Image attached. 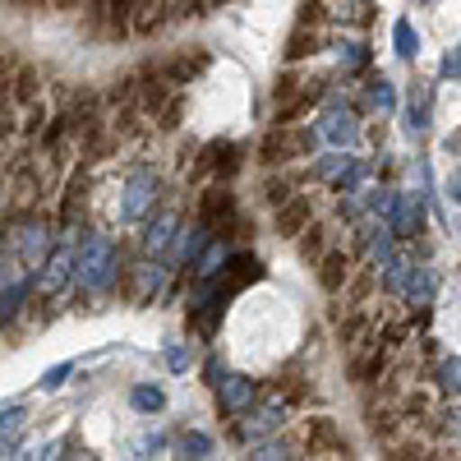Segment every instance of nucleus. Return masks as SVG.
Here are the masks:
<instances>
[{
    "label": "nucleus",
    "mask_w": 461,
    "mask_h": 461,
    "mask_svg": "<svg viewBox=\"0 0 461 461\" xmlns=\"http://www.w3.org/2000/svg\"><path fill=\"white\" fill-rule=\"evenodd\" d=\"M158 194H162L158 171H152V167H134L125 189H121V221H139L152 203H158Z\"/></svg>",
    "instance_id": "3"
},
{
    "label": "nucleus",
    "mask_w": 461,
    "mask_h": 461,
    "mask_svg": "<svg viewBox=\"0 0 461 461\" xmlns=\"http://www.w3.org/2000/svg\"><path fill=\"white\" fill-rule=\"evenodd\" d=\"M69 277H79V254L56 249V254L42 263V291H60Z\"/></svg>",
    "instance_id": "12"
},
{
    "label": "nucleus",
    "mask_w": 461,
    "mask_h": 461,
    "mask_svg": "<svg viewBox=\"0 0 461 461\" xmlns=\"http://www.w3.org/2000/svg\"><path fill=\"white\" fill-rule=\"evenodd\" d=\"M47 249H51V226L32 221V226H23V230H19V254L28 258V267H32V273L47 263Z\"/></svg>",
    "instance_id": "10"
},
{
    "label": "nucleus",
    "mask_w": 461,
    "mask_h": 461,
    "mask_svg": "<svg viewBox=\"0 0 461 461\" xmlns=\"http://www.w3.org/2000/svg\"><path fill=\"white\" fill-rule=\"evenodd\" d=\"M443 79H461V47H452L443 56Z\"/></svg>",
    "instance_id": "41"
},
{
    "label": "nucleus",
    "mask_w": 461,
    "mask_h": 461,
    "mask_svg": "<svg viewBox=\"0 0 461 461\" xmlns=\"http://www.w3.org/2000/svg\"><path fill=\"white\" fill-rule=\"evenodd\" d=\"M310 212H314V203L310 199H291V203H282L277 208V236H300L304 230V221H310Z\"/></svg>",
    "instance_id": "13"
},
{
    "label": "nucleus",
    "mask_w": 461,
    "mask_h": 461,
    "mask_svg": "<svg viewBox=\"0 0 461 461\" xmlns=\"http://www.w3.org/2000/svg\"><path fill=\"white\" fill-rule=\"evenodd\" d=\"M383 365H388V351H378V346H374L369 356L351 360V378H356V383H374V378L383 374Z\"/></svg>",
    "instance_id": "23"
},
{
    "label": "nucleus",
    "mask_w": 461,
    "mask_h": 461,
    "mask_svg": "<svg viewBox=\"0 0 461 461\" xmlns=\"http://www.w3.org/2000/svg\"><path fill=\"white\" fill-rule=\"evenodd\" d=\"M452 199H456V203H461V176H456V180H452Z\"/></svg>",
    "instance_id": "47"
},
{
    "label": "nucleus",
    "mask_w": 461,
    "mask_h": 461,
    "mask_svg": "<svg viewBox=\"0 0 461 461\" xmlns=\"http://www.w3.org/2000/svg\"><path fill=\"white\" fill-rule=\"evenodd\" d=\"M230 267H236V273H221V277H226V291H230V295H236V291H245V286H254V282L263 277V263H258L254 254H240V258L230 263Z\"/></svg>",
    "instance_id": "16"
},
{
    "label": "nucleus",
    "mask_w": 461,
    "mask_h": 461,
    "mask_svg": "<svg viewBox=\"0 0 461 461\" xmlns=\"http://www.w3.org/2000/svg\"><path fill=\"white\" fill-rule=\"evenodd\" d=\"M240 143H226V139H217V143H208L203 148V158H199V176H236L240 171Z\"/></svg>",
    "instance_id": "7"
},
{
    "label": "nucleus",
    "mask_w": 461,
    "mask_h": 461,
    "mask_svg": "<svg viewBox=\"0 0 461 461\" xmlns=\"http://www.w3.org/2000/svg\"><path fill=\"white\" fill-rule=\"evenodd\" d=\"M203 374H208V383H212V388H217V383L226 378V369H221V360H208V365H203Z\"/></svg>",
    "instance_id": "44"
},
{
    "label": "nucleus",
    "mask_w": 461,
    "mask_h": 461,
    "mask_svg": "<svg viewBox=\"0 0 461 461\" xmlns=\"http://www.w3.org/2000/svg\"><path fill=\"white\" fill-rule=\"evenodd\" d=\"M337 65L341 69H365L369 65V47L365 42H337Z\"/></svg>",
    "instance_id": "28"
},
{
    "label": "nucleus",
    "mask_w": 461,
    "mask_h": 461,
    "mask_svg": "<svg viewBox=\"0 0 461 461\" xmlns=\"http://www.w3.org/2000/svg\"><path fill=\"white\" fill-rule=\"evenodd\" d=\"M263 203L282 208V203H286V180H273V185H267V189H263Z\"/></svg>",
    "instance_id": "40"
},
{
    "label": "nucleus",
    "mask_w": 461,
    "mask_h": 461,
    "mask_svg": "<svg viewBox=\"0 0 461 461\" xmlns=\"http://www.w3.org/2000/svg\"><path fill=\"white\" fill-rule=\"evenodd\" d=\"M139 447H143V452H139V456H158V452H162V447H167V438H162V434H148V438H143V443H139Z\"/></svg>",
    "instance_id": "42"
},
{
    "label": "nucleus",
    "mask_w": 461,
    "mask_h": 461,
    "mask_svg": "<svg viewBox=\"0 0 461 461\" xmlns=\"http://www.w3.org/2000/svg\"><path fill=\"white\" fill-rule=\"evenodd\" d=\"M402 295H406V304H411V310H420V314H425L429 304H434V295H438V273H434V267H415Z\"/></svg>",
    "instance_id": "9"
},
{
    "label": "nucleus",
    "mask_w": 461,
    "mask_h": 461,
    "mask_svg": "<svg viewBox=\"0 0 461 461\" xmlns=\"http://www.w3.org/2000/svg\"><path fill=\"white\" fill-rule=\"evenodd\" d=\"M189 365H194L189 346H185V341H171V346H167V369H171V374H185Z\"/></svg>",
    "instance_id": "30"
},
{
    "label": "nucleus",
    "mask_w": 461,
    "mask_h": 461,
    "mask_svg": "<svg viewBox=\"0 0 461 461\" xmlns=\"http://www.w3.org/2000/svg\"><path fill=\"white\" fill-rule=\"evenodd\" d=\"M360 180H365V162L351 158V162L341 167V176H337L332 185H337V194H360Z\"/></svg>",
    "instance_id": "27"
},
{
    "label": "nucleus",
    "mask_w": 461,
    "mask_h": 461,
    "mask_svg": "<svg viewBox=\"0 0 461 461\" xmlns=\"http://www.w3.org/2000/svg\"><path fill=\"white\" fill-rule=\"evenodd\" d=\"M438 388H443L447 397H461V360H456V356L438 365Z\"/></svg>",
    "instance_id": "29"
},
{
    "label": "nucleus",
    "mask_w": 461,
    "mask_h": 461,
    "mask_svg": "<svg viewBox=\"0 0 461 461\" xmlns=\"http://www.w3.org/2000/svg\"><path fill=\"white\" fill-rule=\"evenodd\" d=\"M346 162H351V158H341V152H332V158H319V162H314V176H323V180H337Z\"/></svg>",
    "instance_id": "34"
},
{
    "label": "nucleus",
    "mask_w": 461,
    "mask_h": 461,
    "mask_svg": "<svg viewBox=\"0 0 461 461\" xmlns=\"http://www.w3.org/2000/svg\"><path fill=\"white\" fill-rule=\"evenodd\" d=\"M208 65V56H176V60H167L162 65V79L167 84H194V74Z\"/></svg>",
    "instance_id": "17"
},
{
    "label": "nucleus",
    "mask_w": 461,
    "mask_h": 461,
    "mask_svg": "<svg viewBox=\"0 0 461 461\" xmlns=\"http://www.w3.org/2000/svg\"><path fill=\"white\" fill-rule=\"evenodd\" d=\"M393 42H397V56H402V60H415V56H420V32L411 28V19H397Z\"/></svg>",
    "instance_id": "26"
},
{
    "label": "nucleus",
    "mask_w": 461,
    "mask_h": 461,
    "mask_svg": "<svg viewBox=\"0 0 461 461\" xmlns=\"http://www.w3.org/2000/svg\"><path fill=\"white\" fill-rule=\"evenodd\" d=\"M180 456H212V438L208 434H185L180 438Z\"/></svg>",
    "instance_id": "32"
},
{
    "label": "nucleus",
    "mask_w": 461,
    "mask_h": 461,
    "mask_svg": "<svg viewBox=\"0 0 461 461\" xmlns=\"http://www.w3.org/2000/svg\"><path fill=\"white\" fill-rule=\"evenodd\" d=\"M310 51H319V42H314L310 28H300V32L291 37V47H286V60H300V56H310Z\"/></svg>",
    "instance_id": "31"
},
{
    "label": "nucleus",
    "mask_w": 461,
    "mask_h": 461,
    "mask_svg": "<svg viewBox=\"0 0 461 461\" xmlns=\"http://www.w3.org/2000/svg\"><path fill=\"white\" fill-rule=\"evenodd\" d=\"M447 425H452V434H456V438H461V406H456V411H452V420H447Z\"/></svg>",
    "instance_id": "45"
},
{
    "label": "nucleus",
    "mask_w": 461,
    "mask_h": 461,
    "mask_svg": "<svg viewBox=\"0 0 461 461\" xmlns=\"http://www.w3.org/2000/svg\"><path fill=\"white\" fill-rule=\"evenodd\" d=\"M32 93H37V74H32V69H19V79H14V97H23V102H28Z\"/></svg>",
    "instance_id": "38"
},
{
    "label": "nucleus",
    "mask_w": 461,
    "mask_h": 461,
    "mask_svg": "<svg viewBox=\"0 0 461 461\" xmlns=\"http://www.w3.org/2000/svg\"><path fill=\"white\" fill-rule=\"evenodd\" d=\"M319 139H323L319 125H314V130L277 125L273 134H263V143H258V162H263V167H282V162H291V158H310Z\"/></svg>",
    "instance_id": "2"
},
{
    "label": "nucleus",
    "mask_w": 461,
    "mask_h": 461,
    "mask_svg": "<svg viewBox=\"0 0 461 461\" xmlns=\"http://www.w3.org/2000/svg\"><path fill=\"white\" fill-rule=\"evenodd\" d=\"M226 267H230V245H212V249L194 263V273H199V277H221Z\"/></svg>",
    "instance_id": "24"
},
{
    "label": "nucleus",
    "mask_w": 461,
    "mask_h": 461,
    "mask_svg": "<svg viewBox=\"0 0 461 461\" xmlns=\"http://www.w3.org/2000/svg\"><path fill=\"white\" fill-rule=\"evenodd\" d=\"M199 217L217 230V226H230V217H236V194H230L226 185H212L208 194L199 199Z\"/></svg>",
    "instance_id": "8"
},
{
    "label": "nucleus",
    "mask_w": 461,
    "mask_h": 461,
    "mask_svg": "<svg viewBox=\"0 0 461 461\" xmlns=\"http://www.w3.org/2000/svg\"><path fill=\"white\" fill-rule=\"evenodd\" d=\"M51 5H56V10H74V5H79V0H51Z\"/></svg>",
    "instance_id": "46"
},
{
    "label": "nucleus",
    "mask_w": 461,
    "mask_h": 461,
    "mask_svg": "<svg viewBox=\"0 0 461 461\" xmlns=\"http://www.w3.org/2000/svg\"><path fill=\"white\" fill-rule=\"evenodd\" d=\"M74 374V360H65V365H56V369H47L42 378H37V388H42V393H56L60 388V383Z\"/></svg>",
    "instance_id": "33"
},
{
    "label": "nucleus",
    "mask_w": 461,
    "mask_h": 461,
    "mask_svg": "<svg viewBox=\"0 0 461 461\" xmlns=\"http://www.w3.org/2000/svg\"><path fill=\"white\" fill-rule=\"evenodd\" d=\"M369 106L388 115L397 106V93H393V79H383V74H369Z\"/></svg>",
    "instance_id": "25"
},
{
    "label": "nucleus",
    "mask_w": 461,
    "mask_h": 461,
    "mask_svg": "<svg viewBox=\"0 0 461 461\" xmlns=\"http://www.w3.org/2000/svg\"><path fill=\"white\" fill-rule=\"evenodd\" d=\"M300 254H304V258H319V254H323V226H310V230H304Z\"/></svg>",
    "instance_id": "35"
},
{
    "label": "nucleus",
    "mask_w": 461,
    "mask_h": 461,
    "mask_svg": "<svg viewBox=\"0 0 461 461\" xmlns=\"http://www.w3.org/2000/svg\"><path fill=\"white\" fill-rule=\"evenodd\" d=\"M162 286H167V267H162V263H143V267H139L134 300H152V295H162Z\"/></svg>",
    "instance_id": "20"
},
{
    "label": "nucleus",
    "mask_w": 461,
    "mask_h": 461,
    "mask_svg": "<svg viewBox=\"0 0 461 461\" xmlns=\"http://www.w3.org/2000/svg\"><path fill=\"white\" fill-rule=\"evenodd\" d=\"M167 19V0H134V32H158Z\"/></svg>",
    "instance_id": "18"
},
{
    "label": "nucleus",
    "mask_w": 461,
    "mask_h": 461,
    "mask_svg": "<svg viewBox=\"0 0 461 461\" xmlns=\"http://www.w3.org/2000/svg\"><path fill=\"white\" fill-rule=\"evenodd\" d=\"M171 240H176V212H158V217H148L143 221V254H162V249H171Z\"/></svg>",
    "instance_id": "11"
},
{
    "label": "nucleus",
    "mask_w": 461,
    "mask_h": 461,
    "mask_svg": "<svg viewBox=\"0 0 461 461\" xmlns=\"http://www.w3.org/2000/svg\"><path fill=\"white\" fill-rule=\"evenodd\" d=\"M323 10H319V0H300V23H314Z\"/></svg>",
    "instance_id": "43"
},
{
    "label": "nucleus",
    "mask_w": 461,
    "mask_h": 461,
    "mask_svg": "<svg viewBox=\"0 0 461 461\" xmlns=\"http://www.w3.org/2000/svg\"><path fill=\"white\" fill-rule=\"evenodd\" d=\"M388 226L397 230V240L420 236V230H425V194H397V208H393Z\"/></svg>",
    "instance_id": "6"
},
{
    "label": "nucleus",
    "mask_w": 461,
    "mask_h": 461,
    "mask_svg": "<svg viewBox=\"0 0 461 461\" xmlns=\"http://www.w3.org/2000/svg\"><path fill=\"white\" fill-rule=\"evenodd\" d=\"M346 273H351V258H346V254H323V267H319L323 291H341L346 286Z\"/></svg>",
    "instance_id": "19"
},
{
    "label": "nucleus",
    "mask_w": 461,
    "mask_h": 461,
    "mask_svg": "<svg viewBox=\"0 0 461 461\" xmlns=\"http://www.w3.org/2000/svg\"><path fill=\"white\" fill-rule=\"evenodd\" d=\"M286 425V406H267V411H258L254 420H249V425H240L236 434L240 438H267V434H277Z\"/></svg>",
    "instance_id": "15"
},
{
    "label": "nucleus",
    "mask_w": 461,
    "mask_h": 461,
    "mask_svg": "<svg viewBox=\"0 0 461 461\" xmlns=\"http://www.w3.org/2000/svg\"><path fill=\"white\" fill-rule=\"evenodd\" d=\"M176 19H199V14H208V5H203V0H176Z\"/></svg>",
    "instance_id": "36"
},
{
    "label": "nucleus",
    "mask_w": 461,
    "mask_h": 461,
    "mask_svg": "<svg viewBox=\"0 0 461 461\" xmlns=\"http://www.w3.org/2000/svg\"><path fill=\"white\" fill-rule=\"evenodd\" d=\"M217 402H221L226 415H249L254 402H258L254 378H245V374H226V378L217 383Z\"/></svg>",
    "instance_id": "5"
},
{
    "label": "nucleus",
    "mask_w": 461,
    "mask_h": 461,
    "mask_svg": "<svg viewBox=\"0 0 461 461\" xmlns=\"http://www.w3.org/2000/svg\"><path fill=\"white\" fill-rule=\"evenodd\" d=\"M319 134L332 143V148H351L356 139H360V125H356V111L346 106V102H328V115L319 121Z\"/></svg>",
    "instance_id": "4"
},
{
    "label": "nucleus",
    "mask_w": 461,
    "mask_h": 461,
    "mask_svg": "<svg viewBox=\"0 0 461 461\" xmlns=\"http://www.w3.org/2000/svg\"><path fill=\"white\" fill-rule=\"evenodd\" d=\"M180 115H185V97H176V102L158 115V125H162V130H176V125H180Z\"/></svg>",
    "instance_id": "37"
},
{
    "label": "nucleus",
    "mask_w": 461,
    "mask_h": 461,
    "mask_svg": "<svg viewBox=\"0 0 461 461\" xmlns=\"http://www.w3.org/2000/svg\"><path fill=\"white\" fill-rule=\"evenodd\" d=\"M406 134L411 139H425L429 134V102L420 97V93H411V102H406Z\"/></svg>",
    "instance_id": "21"
},
{
    "label": "nucleus",
    "mask_w": 461,
    "mask_h": 461,
    "mask_svg": "<svg viewBox=\"0 0 461 461\" xmlns=\"http://www.w3.org/2000/svg\"><path fill=\"white\" fill-rule=\"evenodd\" d=\"M130 406L143 411V415H158V411L167 406V393L158 388V383H139V388L130 393Z\"/></svg>",
    "instance_id": "22"
},
{
    "label": "nucleus",
    "mask_w": 461,
    "mask_h": 461,
    "mask_svg": "<svg viewBox=\"0 0 461 461\" xmlns=\"http://www.w3.org/2000/svg\"><path fill=\"white\" fill-rule=\"evenodd\" d=\"M304 443H310L314 452H346V438L337 434V425H332V420L328 415H319V420H310V429H304Z\"/></svg>",
    "instance_id": "14"
},
{
    "label": "nucleus",
    "mask_w": 461,
    "mask_h": 461,
    "mask_svg": "<svg viewBox=\"0 0 461 461\" xmlns=\"http://www.w3.org/2000/svg\"><path fill=\"white\" fill-rule=\"evenodd\" d=\"M254 456H273V461H286V456H295V452H291L286 443H258V447H254Z\"/></svg>",
    "instance_id": "39"
},
{
    "label": "nucleus",
    "mask_w": 461,
    "mask_h": 461,
    "mask_svg": "<svg viewBox=\"0 0 461 461\" xmlns=\"http://www.w3.org/2000/svg\"><path fill=\"white\" fill-rule=\"evenodd\" d=\"M217 5H221V0H217Z\"/></svg>",
    "instance_id": "48"
},
{
    "label": "nucleus",
    "mask_w": 461,
    "mask_h": 461,
    "mask_svg": "<svg viewBox=\"0 0 461 461\" xmlns=\"http://www.w3.org/2000/svg\"><path fill=\"white\" fill-rule=\"evenodd\" d=\"M79 282L97 295L121 282V249H115L106 236H88L79 245Z\"/></svg>",
    "instance_id": "1"
}]
</instances>
